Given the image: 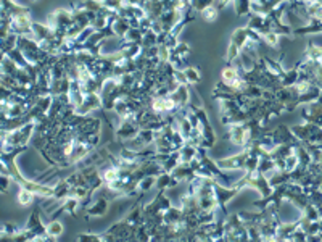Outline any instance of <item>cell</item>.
Returning <instances> with one entry per match:
<instances>
[{
	"mask_svg": "<svg viewBox=\"0 0 322 242\" xmlns=\"http://www.w3.org/2000/svg\"><path fill=\"white\" fill-rule=\"evenodd\" d=\"M250 155H251L250 147H243V152L231 155V157H226V158H219V160H216V163H218L221 170H245L247 171Z\"/></svg>",
	"mask_w": 322,
	"mask_h": 242,
	"instance_id": "obj_1",
	"label": "cell"
},
{
	"mask_svg": "<svg viewBox=\"0 0 322 242\" xmlns=\"http://www.w3.org/2000/svg\"><path fill=\"white\" fill-rule=\"evenodd\" d=\"M300 228V220L296 221H282L277 228L276 241H290L292 234Z\"/></svg>",
	"mask_w": 322,
	"mask_h": 242,
	"instance_id": "obj_2",
	"label": "cell"
},
{
	"mask_svg": "<svg viewBox=\"0 0 322 242\" xmlns=\"http://www.w3.org/2000/svg\"><path fill=\"white\" fill-rule=\"evenodd\" d=\"M108 204H110V200L107 197H103V195H100V197L97 199L95 205H92L90 209L86 210L87 216H103L105 213L108 212Z\"/></svg>",
	"mask_w": 322,
	"mask_h": 242,
	"instance_id": "obj_3",
	"label": "cell"
},
{
	"mask_svg": "<svg viewBox=\"0 0 322 242\" xmlns=\"http://www.w3.org/2000/svg\"><path fill=\"white\" fill-rule=\"evenodd\" d=\"M179 181L176 180V178L171 175V173H161V175H158L156 176V182H155V186L156 189L160 191V189H169V187H174V186H177Z\"/></svg>",
	"mask_w": 322,
	"mask_h": 242,
	"instance_id": "obj_4",
	"label": "cell"
},
{
	"mask_svg": "<svg viewBox=\"0 0 322 242\" xmlns=\"http://www.w3.org/2000/svg\"><path fill=\"white\" fill-rule=\"evenodd\" d=\"M45 228H47V234H49V238L52 241L58 239L60 236L64 233V226L61 221L58 220H50L49 223H45Z\"/></svg>",
	"mask_w": 322,
	"mask_h": 242,
	"instance_id": "obj_5",
	"label": "cell"
},
{
	"mask_svg": "<svg viewBox=\"0 0 322 242\" xmlns=\"http://www.w3.org/2000/svg\"><path fill=\"white\" fill-rule=\"evenodd\" d=\"M251 3H253V0H232L237 16H248L251 13Z\"/></svg>",
	"mask_w": 322,
	"mask_h": 242,
	"instance_id": "obj_6",
	"label": "cell"
},
{
	"mask_svg": "<svg viewBox=\"0 0 322 242\" xmlns=\"http://www.w3.org/2000/svg\"><path fill=\"white\" fill-rule=\"evenodd\" d=\"M184 73V76H185V81H187V84H198L200 83V70H198L197 66H187L182 70Z\"/></svg>",
	"mask_w": 322,
	"mask_h": 242,
	"instance_id": "obj_7",
	"label": "cell"
},
{
	"mask_svg": "<svg viewBox=\"0 0 322 242\" xmlns=\"http://www.w3.org/2000/svg\"><path fill=\"white\" fill-rule=\"evenodd\" d=\"M21 231V228H18L16 224L10 223V221H3L2 223V231H0V236H2V239H11L13 236H16Z\"/></svg>",
	"mask_w": 322,
	"mask_h": 242,
	"instance_id": "obj_8",
	"label": "cell"
},
{
	"mask_svg": "<svg viewBox=\"0 0 322 242\" xmlns=\"http://www.w3.org/2000/svg\"><path fill=\"white\" fill-rule=\"evenodd\" d=\"M202 18L205 21H208V23H214L216 20L219 18V8L216 7V5H209V7H206L203 11H202Z\"/></svg>",
	"mask_w": 322,
	"mask_h": 242,
	"instance_id": "obj_9",
	"label": "cell"
},
{
	"mask_svg": "<svg viewBox=\"0 0 322 242\" xmlns=\"http://www.w3.org/2000/svg\"><path fill=\"white\" fill-rule=\"evenodd\" d=\"M34 199H36V194H32L31 191H28V189H20V194H18V197H16V200H18V204L23 205V207H28V205H31Z\"/></svg>",
	"mask_w": 322,
	"mask_h": 242,
	"instance_id": "obj_10",
	"label": "cell"
},
{
	"mask_svg": "<svg viewBox=\"0 0 322 242\" xmlns=\"http://www.w3.org/2000/svg\"><path fill=\"white\" fill-rule=\"evenodd\" d=\"M216 0H190V7L197 11V13H202V11L209 7V5H214Z\"/></svg>",
	"mask_w": 322,
	"mask_h": 242,
	"instance_id": "obj_11",
	"label": "cell"
},
{
	"mask_svg": "<svg viewBox=\"0 0 322 242\" xmlns=\"http://www.w3.org/2000/svg\"><path fill=\"white\" fill-rule=\"evenodd\" d=\"M284 161H285V171L287 173H292L298 166V155H296V152H293L292 155H289L287 158H284Z\"/></svg>",
	"mask_w": 322,
	"mask_h": 242,
	"instance_id": "obj_12",
	"label": "cell"
},
{
	"mask_svg": "<svg viewBox=\"0 0 322 242\" xmlns=\"http://www.w3.org/2000/svg\"><path fill=\"white\" fill-rule=\"evenodd\" d=\"M319 229H321V233H322V215H321V218H319Z\"/></svg>",
	"mask_w": 322,
	"mask_h": 242,
	"instance_id": "obj_13",
	"label": "cell"
},
{
	"mask_svg": "<svg viewBox=\"0 0 322 242\" xmlns=\"http://www.w3.org/2000/svg\"><path fill=\"white\" fill-rule=\"evenodd\" d=\"M319 241H322V233H319Z\"/></svg>",
	"mask_w": 322,
	"mask_h": 242,
	"instance_id": "obj_14",
	"label": "cell"
},
{
	"mask_svg": "<svg viewBox=\"0 0 322 242\" xmlns=\"http://www.w3.org/2000/svg\"><path fill=\"white\" fill-rule=\"evenodd\" d=\"M31 2H34V3H36V2H39V0H31Z\"/></svg>",
	"mask_w": 322,
	"mask_h": 242,
	"instance_id": "obj_15",
	"label": "cell"
}]
</instances>
